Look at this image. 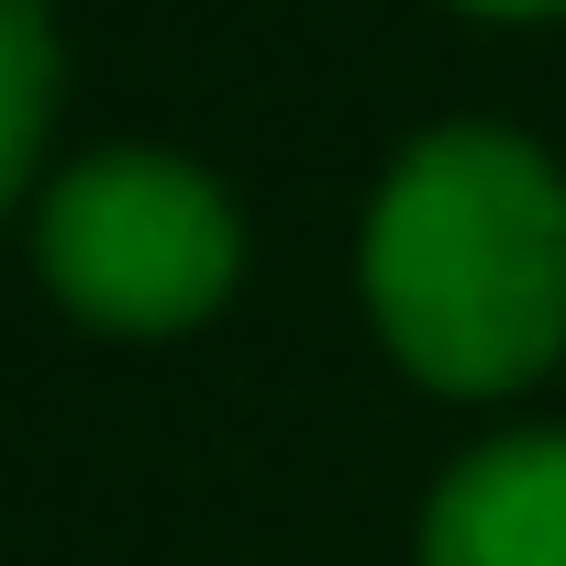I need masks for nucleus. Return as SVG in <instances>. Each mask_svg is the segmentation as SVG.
<instances>
[{
	"instance_id": "nucleus-1",
	"label": "nucleus",
	"mask_w": 566,
	"mask_h": 566,
	"mask_svg": "<svg viewBox=\"0 0 566 566\" xmlns=\"http://www.w3.org/2000/svg\"><path fill=\"white\" fill-rule=\"evenodd\" d=\"M367 312L433 389H511L566 345V189L489 123L422 134L367 222Z\"/></svg>"
},
{
	"instance_id": "nucleus-2",
	"label": "nucleus",
	"mask_w": 566,
	"mask_h": 566,
	"mask_svg": "<svg viewBox=\"0 0 566 566\" xmlns=\"http://www.w3.org/2000/svg\"><path fill=\"white\" fill-rule=\"evenodd\" d=\"M45 277L56 301L101 334H189L233 290V211L200 167L178 156H90L45 189Z\"/></svg>"
},
{
	"instance_id": "nucleus-3",
	"label": "nucleus",
	"mask_w": 566,
	"mask_h": 566,
	"mask_svg": "<svg viewBox=\"0 0 566 566\" xmlns=\"http://www.w3.org/2000/svg\"><path fill=\"white\" fill-rule=\"evenodd\" d=\"M422 566H566V433L467 455L422 511Z\"/></svg>"
},
{
	"instance_id": "nucleus-4",
	"label": "nucleus",
	"mask_w": 566,
	"mask_h": 566,
	"mask_svg": "<svg viewBox=\"0 0 566 566\" xmlns=\"http://www.w3.org/2000/svg\"><path fill=\"white\" fill-rule=\"evenodd\" d=\"M45 101H56V45H45V0H12V134H0V178H34L45 156Z\"/></svg>"
},
{
	"instance_id": "nucleus-5",
	"label": "nucleus",
	"mask_w": 566,
	"mask_h": 566,
	"mask_svg": "<svg viewBox=\"0 0 566 566\" xmlns=\"http://www.w3.org/2000/svg\"><path fill=\"white\" fill-rule=\"evenodd\" d=\"M467 12H555V0H467Z\"/></svg>"
}]
</instances>
